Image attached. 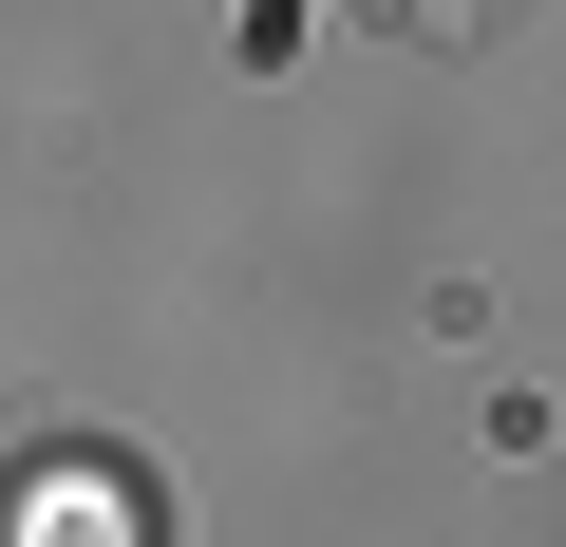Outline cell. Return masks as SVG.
Wrapping results in <instances>:
<instances>
[{
    "label": "cell",
    "instance_id": "obj_1",
    "mask_svg": "<svg viewBox=\"0 0 566 547\" xmlns=\"http://www.w3.org/2000/svg\"><path fill=\"white\" fill-rule=\"evenodd\" d=\"M0 547H151V509H133V472H39L0 509Z\"/></svg>",
    "mask_w": 566,
    "mask_h": 547
}]
</instances>
